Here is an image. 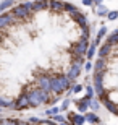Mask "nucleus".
Wrapping results in <instances>:
<instances>
[{"instance_id":"12","label":"nucleus","mask_w":118,"mask_h":125,"mask_svg":"<svg viewBox=\"0 0 118 125\" xmlns=\"http://www.w3.org/2000/svg\"><path fill=\"white\" fill-rule=\"evenodd\" d=\"M50 5V0H37L34 2V13H39L42 10H47Z\"/></svg>"},{"instance_id":"16","label":"nucleus","mask_w":118,"mask_h":125,"mask_svg":"<svg viewBox=\"0 0 118 125\" xmlns=\"http://www.w3.org/2000/svg\"><path fill=\"white\" fill-rule=\"evenodd\" d=\"M86 120L89 122L91 125H95V124H99V122H100V119H99V115H97V114L89 112V114H86Z\"/></svg>"},{"instance_id":"20","label":"nucleus","mask_w":118,"mask_h":125,"mask_svg":"<svg viewBox=\"0 0 118 125\" xmlns=\"http://www.w3.org/2000/svg\"><path fill=\"white\" fill-rule=\"evenodd\" d=\"M89 107H91L92 111H99V109H100V101H99V99H91Z\"/></svg>"},{"instance_id":"2","label":"nucleus","mask_w":118,"mask_h":125,"mask_svg":"<svg viewBox=\"0 0 118 125\" xmlns=\"http://www.w3.org/2000/svg\"><path fill=\"white\" fill-rule=\"evenodd\" d=\"M73 81L68 78V75H54V81H52V91L54 94H62L65 91H68L73 86Z\"/></svg>"},{"instance_id":"1","label":"nucleus","mask_w":118,"mask_h":125,"mask_svg":"<svg viewBox=\"0 0 118 125\" xmlns=\"http://www.w3.org/2000/svg\"><path fill=\"white\" fill-rule=\"evenodd\" d=\"M24 93L29 97V104L31 107H39L42 104H47L50 99V93L45 89H41L39 86H34V88H27Z\"/></svg>"},{"instance_id":"7","label":"nucleus","mask_w":118,"mask_h":125,"mask_svg":"<svg viewBox=\"0 0 118 125\" xmlns=\"http://www.w3.org/2000/svg\"><path fill=\"white\" fill-rule=\"evenodd\" d=\"M15 104H16V107H15L16 111H23V109L31 107V104H29V97H27V94L24 93V91L18 96V99L15 101Z\"/></svg>"},{"instance_id":"26","label":"nucleus","mask_w":118,"mask_h":125,"mask_svg":"<svg viewBox=\"0 0 118 125\" xmlns=\"http://www.w3.org/2000/svg\"><path fill=\"white\" fill-rule=\"evenodd\" d=\"M107 18H109L110 21H113V20H117V18H118V11H110Z\"/></svg>"},{"instance_id":"14","label":"nucleus","mask_w":118,"mask_h":125,"mask_svg":"<svg viewBox=\"0 0 118 125\" xmlns=\"http://www.w3.org/2000/svg\"><path fill=\"white\" fill-rule=\"evenodd\" d=\"M89 102H91V99H87V97H82V99H79V101H76V106H78V111L79 112H84L89 109Z\"/></svg>"},{"instance_id":"22","label":"nucleus","mask_w":118,"mask_h":125,"mask_svg":"<svg viewBox=\"0 0 118 125\" xmlns=\"http://www.w3.org/2000/svg\"><path fill=\"white\" fill-rule=\"evenodd\" d=\"M60 111H62V107H52V109H47V115H50V117H54V115H57V114H60Z\"/></svg>"},{"instance_id":"27","label":"nucleus","mask_w":118,"mask_h":125,"mask_svg":"<svg viewBox=\"0 0 118 125\" xmlns=\"http://www.w3.org/2000/svg\"><path fill=\"white\" fill-rule=\"evenodd\" d=\"M71 91H73V93H79V91H82V86H81V84H73Z\"/></svg>"},{"instance_id":"8","label":"nucleus","mask_w":118,"mask_h":125,"mask_svg":"<svg viewBox=\"0 0 118 125\" xmlns=\"http://www.w3.org/2000/svg\"><path fill=\"white\" fill-rule=\"evenodd\" d=\"M113 51H115V46H113V44L105 42L104 46L99 49V57H102V59H110V57L113 55Z\"/></svg>"},{"instance_id":"29","label":"nucleus","mask_w":118,"mask_h":125,"mask_svg":"<svg viewBox=\"0 0 118 125\" xmlns=\"http://www.w3.org/2000/svg\"><path fill=\"white\" fill-rule=\"evenodd\" d=\"M68 106H70V99H65V101L62 102V111H65Z\"/></svg>"},{"instance_id":"17","label":"nucleus","mask_w":118,"mask_h":125,"mask_svg":"<svg viewBox=\"0 0 118 125\" xmlns=\"http://www.w3.org/2000/svg\"><path fill=\"white\" fill-rule=\"evenodd\" d=\"M15 0H2V5H0V10L2 11H7L8 8H13Z\"/></svg>"},{"instance_id":"19","label":"nucleus","mask_w":118,"mask_h":125,"mask_svg":"<svg viewBox=\"0 0 118 125\" xmlns=\"http://www.w3.org/2000/svg\"><path fill=\"white\" fill-rule=\"evenodd\" d=\"M63 10H65V13H73V11H76V7L74 5H71V3H68V2H65V5H63Z\"/></svg>"},{"instance_id":"33","label":"nucleus","mask_w":118,"mask_h":125,"mask_svg":"<svg viewBox=\"0 0 118 125\" xmlns=\"http://www.w3.org/2000/svg\"><path fill=\"white\" fill-rule=\"evenodd\" d=\"M32 2H37V0H32Z\"/></svg>"},{"instance_id":"4","label":"nucleus","mask_w":118,"mask_h":125,"mask_svg":"<svg viewBox=\"0 0 118 125\" xmlns=\"http://www.w3.org/2000/svg\"><path fill=\"white\" fill-rule=\"evenodd\" d=\"M52 81H54V75L45 73V72H41V73L36 75V86H39L41 89H45V91H52Z\"/></svg>"},{"instance_id":"6","label":"nucleus","mask_w":118,"mask_h":125,"mask_svg":"<svg viewBox=\"0 0 118 125\" xmlns=\"http://www.w3.org/2000/svg\"><path fill=\"white\" fill-rule=\"evenodd\" d=\"M70 16H71V20L74 21V23L79 26V28H84V26H89V21H87L86 15H82L81 11H73V13H70Z\"/></svg>"},{"instance_id":"11","label":"nucleus","mask_w":118,"mask_h":125,"mask_svg":"<svg viewBox=\"0 0 118 125\" xmlns=\"http://www.w3.org/2000/svg\"><path fill=\"white\" fill-rule=\"evenodd\" d=\"M63 5L65 2L62 0H50V5H49V10L50 11H55V13H63Z\"/></svg>"},{"instance_id":"9","label":"nucleus","mask_w":118,"mask_h":125,"mask_svg":"<svg viewBox=\"0 0 118 125\" xmlns=\"http://www.w3.org/2000/svg\"><path fill=\"white\" fill-rule=\"evenodd\" d=\"M68 120L71 125H84L86 120V115H82V114H74V112H68Z\"/></svg>"},{"instance_id":"3","label":"nucleus","mask_w":118,"mask_h":125,"mask_svg":"<svg viewBox=\"0 0 118 125\" xmlns=\"http://www.w3.org/2000/svg\"><path fill=\"white\" fill-rule=\"evenodd\" d=\"M87 49H89V41L87 39H81V37L76 42H73L71 47H70L73 57H86Z\"/></svg>"},{"instance_id":"10","label":"nucleus","mask_w":118,"mask_h":125,"mask_svg":"<svg viewBox=\"0 0 118 125\" xmlns=\"http://www.w3.org/2000/svg\"><path fill=\"white\" fill-rule=\"evenodd\" d=\"M68 78L71 80L73 83H74V80L81 75V65H76V63H71V67H70V70H68Z\"/></svg>"},{"instance_id":"30","label":"nucleus","mask_w":118,"mask_h":125,"mask_svg":"<svg viewBox=\"0 0 118 125\" xmlns=\"http://www.w3.org/2000/svg\"><path fill=\"white\" fill-rule=\"evenodd\" d=\"M82 3L87 5V7H91V5H95V3H94V0H82Z\"/></svg>"},{"instance_id":"31","label":"nucleus","mask_w":118,"mask_h":125,"mask_svg":"<svg viewBox=\"0 0 118 125\" xmlns=\"http://www.w3.org/2000/svg\"><path fill=\"white\" fill-rule=\"evenodd\" d=\"M94 3H95V5H97V3H100V0H94Z\"/></svg>"},{"instance_id":"5","label":"nucleus","mask_w":118,"mask_h":125,"mask_svg":"<svg viewBox=\"0 0 118 125\" xmlns=\"http://www.w3.org/2000/svg\"><path fill=\"white\" fill-rule=\"evenodd\" d=\"M99 101L104 104V107H107V111H109V112H112V114L118 115V104L110 99L109 94H104V96H100V97H99Z\"/></svg>"},{"instance_id":"21","label":"nucleus","mask_w":118,"mask_h":125,"mask_svg":"<svg viewBox=\"0 0 118 125\" xmlns=\"http://www.w3.org/2000/svg\"><path fill=\"white\" fill-rule=\"evenodd\" d=\"M95 47H97V44H95V42H91V46H89V49H87V54H86L87 59H91V57L95 54Z\"/></svg>"},{"instance_id":"24","label":"nucleus","mask_w":118,"mask_h":125,"mask_svg":"<svg viewBox=\"0 0 118 125\" xmlns=\"http://www.w3.org/2000/svg\"><path fill=\"white\" fill-rule=\"evenodd\" d=\"M58 99H60V94H55V96H52V94H50V99H49V102H47V104H50V106H52V104H55Z\"/></svg>"},{"instance_id":"25","label":"nucleus","mask_w":118,"mask_h":125,"mask_svg":"<svg viewBox=\"0 0 118 125\" xmlns=\"http://www.w3.org/2000/svg\"><path fill=\"white\" fill-rule=\"evenodd\" d=\"M52 120L58 122V124H63V122H65V117H63V115H60V114H57V115L52 117Z\"/></svg>"},{"instance_id":"28","label":"nucleus","mask_w":118,"mask_h":125,"mask_svg":"<svg viewBox=\"0 0 118 125\" xmlns=\"http://www.w3.org/2000/svg\"><path fill=\"white\" fill-rule=\"evenodd\" d=\"M92 68H94V63H92V62H86V65H84V70H86V72H91Z\"/></svg>"},{"instance_id":"18","label":"nucleus","mask_w":118,"mask_h":125,"mask_svg":"<svg viewBox=\"0 0 118 125\" xmlns=\"http://www.w3.org/2000/svg\"><path fill=\"white\" fill-rule=\"evenodd\" d=\"M105 34H107V28H105V26H102V28L99 29V32H97V37H95V41H94L97 46L100 44V41H102V37H104Z\"/></svg>"},{"instance_id":"23","label":"nucleus","mask_w":118,"mask_h":125,"mask_svg":"<svg viewBox=\"0 0 118 125\" xmlns=\"http://www.w3.org/2000/svg\"><path fill=\"white\" fill-rule=\"evenodd\" d=\"M27 122H29L31 125H41L44 120H41V119H37V117H29V119H27Z\"/></svg>"},{"instance_id":"15","label":"nucleus","mask_w":118,"mask_h":125,"mask_svg":"<svg viewBox=\"0 0 118 125\" xmlns=\"http://www.w3.org/2000/svg\"><path fill=\"white\" fill-rule=\"evenodd\" d=\"M95 13L99 15V16H109V10H107V7H104L102 3H97L95 5Z\"/></svg>"},{"instance_id":"13","label":"nucleus","mask_w":118,"mask_h":125,"mask_svg":"<svg viewBox=\"0 0 118 125\" xmlns=\"http://www.w3.org/2000/svg\"><path fill=\"white\" fill-rule=\"evenodd\" d=\"M94 72H107V59L99 57L97 62L94 63Z\"/></svg>"},{"instance_id":"32","label":"nucleus","mask_w":118,"mask_h":125,"mask_svg":"<svg viewBox=\"0 0 118 125\" xmlns=\"http://www.w3.org/2000/svg\"><path fill=\"white\" fill-rule=\"evenodd\" d=\"M62 125H71V124H68V122H63V124H62Z\"/></svg>"}]
</instances>
